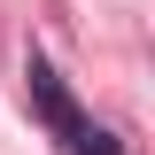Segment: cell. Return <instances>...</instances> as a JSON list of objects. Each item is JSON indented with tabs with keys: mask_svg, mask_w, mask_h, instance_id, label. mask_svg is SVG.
<instances>
[{
	"mask_svg": "<svg viewBox=\"0 0 155 155\" xmlns=\"http://www.w3.org/2000/svg\"><path fill=\"white\" fill-rule=\"evenodd\" d=\"M23 93H31V116H39L70 155H116V132H101L93 116L70 101V85L54 78V62H47V54H23Z\"/></svg>",
	"mask_w": 155,
	"mask_h": 155,
	"instance_id": "6da1fadb",
	"label": "cell"
}]
</instances>
